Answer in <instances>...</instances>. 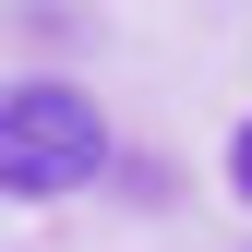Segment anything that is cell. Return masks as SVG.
Listing matches in <instances>:
<instances>
[{"label":"cell","mask_w":252,"mask_h":252,"mask_svg":"<svg viewBox=\"0 0 252 252\" xmlns=\"http://www.w3.org/2000/svg\"><path fill=\"white\" fill-rule=\"evenodd\" d=\"M108 168V120L84 84H12L0 96V192H72V180Z\"/></svg>","instance_id":"1"},{"label":"cell","mask_w":252,"mask_h":252,"mask_svg":"<svg viewBox=\"0 0 252 252\" xmlns=\"http://www.w3.org/2000/svg\"><path fill=\"white\" fill-rule=\"evenodd\" d=\"M228 180H240V204H252V120H240V144H228Z\"/></svg>","instance_id":"2"}]
</instances>
